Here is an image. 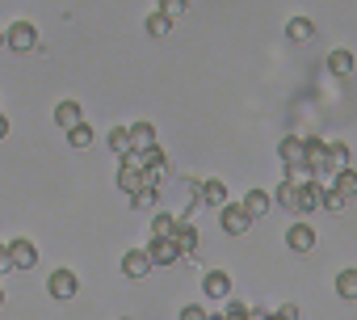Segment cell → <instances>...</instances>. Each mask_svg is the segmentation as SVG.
I'll return each instance as SVG.
<instances>
[{
  "instance_id": "6da1fadb",
  "label": "cell",
  "mask_w": 357,
  "mask_h": 320,
  "mask_svg": "<svg viewBox=\"0 0 357 320\" xmlns=\"http://www.w3.org/2000/svg\"><path fill=\"white\" fill-rule=\"evenodd\" d=\"M303 165L311 169V177H319V182H328L332 177V160H328V143L324 139H303Z\"/></svg>"
},
{
  "instance_id": "7a4b0ae2",
  "label": "cell",
  "mask_w": 357,
  "mask_h": 320,
  "mask_svg": "<svg viewBox=\"0 0 357 320\" xmlns=\"http://www.w3.org/2000/svg\"><path fill=\"white\" fill-rule=\"evenodd\" d=\"M5 47L17 51V55L38 51V26H34V22H13V26L5 30Z\"/></svg>"
},
{
  "instance_id": "3957f363",
  "label": "cell",
  "mask_w": 357,
  "mask_h": 320,
  "mask_svg": "<svg viewBox=\"0 0 357 320\" xmlns=\"http://www.w3.org/2000/svg\"><path fill=\"white\" fill-rule=\"evenodd\" d=\"M219 224H223V232H227V236H244V232L252 228V215H248L240 203H231V198H227V203L219 207Z\"/></svg>"
},
{
  "instance_id": "277c9868",
  "label": "cell",
  "mask_w": 357,
  "mask_h": 320,
  "mask_svg": "<svg viewBox=\"0 0 357 320\" xmlns=\"http://www.w3.org/2000/svg\"><path fill=\"white\" fill-rule=\"evenodd\" d=\"M47 291H51V299H59V303H68V299H76V291H80V278L72 274V270H55L51 278H47Z\"/></svg>"
},
{
  "instance_id": "5b68a950",
  "label": "cell",
  "mask_w": 357,
  "mask_h": 320,
  "mask_svg": "<svg viewBox=\"0 0 357 320\" xmlns=\"http://www.w3.org/2000/svg\"><path fill=\"white\" fill-rule=\"evenodd\" d=\"M147 257H151V266H176V261H181V249H176L172 236H151Z\"/></svg>"
},
{
  "instance_id": "8992f818",
  "label": "cell",
  "mask_w": 357,
  "mask_h": 320,
  "mask_svg": "<svg viewBox=\"0 0 357 320\" xmlns=\"http://www.w3.org/2000/svg\"><path fill=\"white\" fill-rule=\"evenodd\" d=\"M286 249H290V253H311V249H315V228H311L307 219L290 224V228H286Z\"/></svg>"
},
{
  "instance_id": "52a82bcc",
  "label": "cell",
  "mask_w": 357,
  "mask_h": 320,
  "mask_svg": "<svg viewBox=\"0 0 357 320\" xmlns=\"http://www.w3.org/2000/svg\"><path fill=\"white\" fill-rule=\"evenodd\" d=\"M5 249H9V257H13V270H34V266H38L34 240H22V236H17V240H9Z\"/></svg>"
},
{
  "instance_id": "ba28073f",
  "label": "cell",
  "mask_w": 357,
  "mask_h": 320,
  "mask_svg": "<svg viewBox=\"0 0 357 320\" xmlns=\"http://www.w3.org/2000/svg\"><path fill=\"white\" fill-rule=\"evenodd\" d=\"M202 295L206 299H227L231 295V274L227 270H206L202 274Z\"/></svg>"
},
{
  "instance_id": "9c48e42d",
  "label": "cell",
  "mask_w": 357,
  "mask_h": 320,
  "mask_svg": "<svg viewBox=\"0 0 357 320\" xmlns=\"http://www.w3.org/2000/svg\"><path fill=\"white\" fill-rule=\"evenodd\" d=\"M122 274H126V278H147V274H151L147 249H126V253H122Z\"/></svg>"
},
{
  "instance_id": "30bf717a",
  "label": "cell",
  "mask_w": 357,
  "mask_h": 320,
  "mask_svg": "<svg viewBox=\"0 0 357 320\" xmlns=\"http://www.w3.org/2000/svg\"><path fill=\"white\" fill-rule=\"evenodd\" d=\"M168 236H172V240H176V249H181V257H185V253H194V249H198V228H194V224H190V219H176V224H172V232H168Z\"/></svg>"
},
{
  "instance_id": "8fae6325",
  "label": "cell",
  "mask_w": 357,
  "mask_h": 320,
  "mask_svg": "<svg viewBox=\"0 0 357 320\" xmlns=\"http://www.w3.org/2000/svg\"><path fill=\"white\" fill-rule=\"evenodd\" d=\"M198 203H202V207H215V211H219V207L227 203V182H219V177L202 182V186H198Z\"/></svg>"
},
{
  "instance_id": "7c38bea8",
  "label": "cell",
  "mask_w": 357,
  "mask_h": 320,
  "mask_svg": "<svg viewBox=\"0 0 357 320\" xmlns=\"http://www.w3.org/2000/svg\"><path fill=\"white\" fill-rule=\"evenodd\" d=\"M126 139H130V152H143V147L155 143V126L151 122H130L126 126Z\"/></svg>"
},
{
  "instance_id": "4fadbf2b",
  "label": "cell",
  "mask_w": 357,
  "mask_h": 320,
  "mask_svg": "<svg viewBox=\"0 0 357 320\" xmlns=\"http://www.w3.org/2000/svg\"><path fill=\"white\" fill-rule=\"evenodd\" d=\"M240 207H244L252 219H261V215H269V207H273V194H265V190H257V186H252V190L244 194V203H240Z\"/></svg>"
},
{
  "instance_id": "5bb4252c",
  "label": "cell",
  "mask_w": 357,
  "mask_h": 320,
  "mask_svg": "<svg viewBox=\"0 0 357 320\" xmlns=\"http://www.w3.org/2000/svg\"><path fill=\"white\" fill-rule=\"evenodd\" d=\"M223 316H231V320H261V316H265V307H257V303H240V299H231V295H227Z\"/></svg>"
},
{
  "instance_id": "9a60e30c",
  "label": "cell",
  "mask_w": 357,
  "mask_h": 320,
  "mask_svg": "<svg viewBox=\"0 0 357 320\" xmlns=\"http://www.w3.org/2000/svg\"><path fill=\"white\" fill-rule=\"evenodd\" d=\"M80 118H84L80 101H72V97H68V101H59V106H55V126H63V131H68V126H72V122H80Z\"/></svg>"
},
{
  "instance_id": "2e32d148",
  "label": "cell",
  "mask_w": 357,
  "mask_h": 320,
  "mask_svg": "<svg viewBox=\"0 0 357 320\" xmlns=\"http://www.w3.org/2000/svg\"><path fill=\"white\" fill-rule=\"evenodd\" d=\"M332 186H336L344 198H353V194H357V169H353V165H340V169L332 173Z\"/></svg>"
},
{
  "instance_id": "e0dca14e",
  "label": "cell",
  "mask_w": 357,
  "mask_h": 320,
  "mask_svg": "<svg viewBox=\"0 0 357 320\" xmlns=\"http://www.w3.org/2000/svg\"><path fill=\"white\" fill-rule=\"evenodd\" d=\"M273 203H278V207H286V211H298V182L282 177V186L273 190Z\"/></svg>"
},
{
  "instance_id": "ac0fdd59",
  "label": "cell",
  "mask_w": 357,
  "mask_h": 320,
  "mask_svg": "<svg viewBox=\"0 0 357 320\" xmlns=\"http://www.w3.org/2000/svg\"><path fill=\"white\" fill-rule=\"evenodd\" d=\"M286 34H290V43H311L315 38V22L311 17H290Z\"/></svg>"
},
{
  "instance_id": "d6986e66",
  "label": "cell",
  "mask_w": 357,
  "mask_h": 320,
  "mask_svg": "<svg viewBox=\"0 0 357 320\" xmlns=\"http://www.w3.org/2000/svg\"><path fill=\"white\" fill-rule=\"evenodd\" d=\"M328 72H332V76H353V51L336 47V51L328 55Z\"/></svg>"
},
{
  "instance_id": "ffe728a7",
  "label": "cell",
  "mask_w": 357,
  "mask_h": 320,
  "mask_svg": "<svg viewBox=\"0 0 357 320\" xmlns=\"http://www.w3.org/2000/svg\"><path fill=\"white\" fill-rule=\"evenodd\" d=\"M278 156L286 160V165H303V139H298V135H286V139L278 143Z\"/></svg>"
},
{
  "instance_id": "44dd1931",
  "label": "cell",
  "mask_w": 357,
  "mask_h": 320,
  "mask_svg": "<svg viewBox=\"0 0 357 320\" xmlns=\"http://www.w3.org/2000/svg\"><path fill=\"white\" fill-rule=\"evenodd\" d=\"M349 207V198L332 186V182H324V194H319V211H344Z\"/></svg>"
},
{
  "instance_id": "7402d4cb",
  "label": "cell",
  "mask_w": 357,
  "mask_h": 320,
  "mask_svg": "<svg viewBox=\"0 0 357 320\" xmlns=\"http://www.w3.org/2000/svg\"><path fill=\"white\" fill-rule=\"evenodd\" d=\"M68 143H72V147H93V126H89L84 118L72 122V126H68Z\"/></svg>"
},
{
  "instance_id": "603a6c76",
  "label": "cell",
  "mask_w": 357,
  "mask_h": 320,
  "mask_svg": "<svg viewBox=\"0 0 357 320\" xmlns=\"http://www.w3.org/2000/svg\"><path fill=\"white\" fill-rule=\"evenodd\" d=\"M155 203H160V190L155 186H139L130 194V207H139V211H155Z\"/></svg>"
},
{
  "instance_id": "cb8c5ba5",
  "label": "cell",
  "mask_w": 357,
  "mask_h": 320,
  "mask_svg": "<svg viewBox=\"0 0 357 320\" xmlns=\"http://www.w3.org/2000/svg\"><path fill=\"white\" fill-rule=\"evenodd\" d=\"M336 295H340V299H357V270H353V266L336 274Z\"/></svg>"
},
{
  "instance_id": "d4e9b609",
  "label": "cell",
  "mask_w": 357,
  "mask_h": 320,
  "mask_svg": "<svg viewBox=\"0 0 357 320\" xmlns=\"http://www.w3.org/2000/svg\"><path fill=\"white\" fill-rule=\"evenodd\" d=\"M143 30H147V34H151V38H164V34H168V30H172V17H164V13H160V9H155V13H151V17H147V22H143Z\"/></svg>"
},
{
  "instance_id": "484cf974",
  "label": "cell",
  "mask_w": 357,
  "mask_h": 320,
  "mask_svg": "<svg viewBox=\"0 0 357 320\" xmlns=\"http://www.w3.org/2000/svg\"><path fill=\"white\" fill-rule=\"evenodd\" d=\"M172 224H176V215H168V211H151V236H168Z\"/></svg>"
},
{
  "instance_id": "4316f807",
  "label": "cell",
  "mask_w": 357,
  "mask_h": 320,
  "mask_svg": "<svg viewBox=\"0 0 357 320\" xmlns=\"http://www.w3.org/2000/svg\"><path fill=\"white\" fill-rule=\"evenodd\" d=\"M155 9H160L164 17H172V22H176V17H185V13H190V0H160Z\"/></svg>"
},
{
  "instance_id": "83f0119b",
  "label": "cell",
  "mask_w": 357,
  "mask_h": 320,
  "mask_svg": "<svg viewBox=\"0 0 357 320\" xmlns=\"http://www.w3.org/2000/svg\"><path fill=\"white\" fill-rule=\"evenodd\" d=\"M109 152H114V156H126V152H130V139H126V126H114V131H109Z\"/></svg>"
},
{
  "instance_id": "f1b7e54d",
  "label": "cell",
  "mask_w": 357,
  "mask_h": 320,
  "mask_svg": "<svg viewBox=\"0 0 357 320\" xmlns=\"http://www.w3.org/2000/svg\"><path fill=\"white\" fill-rule=\"evenodd\" d=\"M328 160H332V173H336L340 165H349L353 156H349V147H344V143H328Z\"/></svg>"
},
{
  "instance_id": "f546056e",
  "label": "cell",
  "mask_w": 357,
  "mask_h": 320,
  "mask_svg": "<svg viewBox=\"0 0 357 320\" xmlns=\"http://www.w3.org/2000/svg\"><path fill=\"white\" fill-rule=\"evenodd\" d=\"M202 316H206L202 303H185V307H181V320H202Z\"/></svg>"
},
{
  "instance_id": "4dcf8cb0",
  "label": "cell",
  "mask_w": 357,
  "mask_h": 320,
  "mask_svg": "<svg viewBox=\"0 0 357 320\" xmlns=\"http://www.w3.org/2000/svg\"><path fill=\"white\" fill-rule=\"evenodd\" d=\"M9 270H13V257H9V249H5V245H0V278H5Z\"/></svg>"
},
{
  "instance_id": "1f68e13d",
  "label": "cell",
  "mask_w": 357,
  "mask_h": 320,
  "mask_svg": "<svg viewBox=\"0 0 357 320\" xmlns=\"http://www.w3.org/2000/svg\"><path fill=\"white\" fill-rule=\"evenodd\" d=\"M278 316H282V320H294V316H298V307H294V303H286V307H278Z\"/></svg>"
},
{
  "instance_id": "d6a6232c",
  "label": "cell",
  "mask_w": 357,
  "mask_h": 320,
  "mask_svg": "<svg viewBox=\"0 0 357 320\" xmlns=\"http://www.w3.org/2000/svg\"><path fill=\"white\" fill-rule=\"evenodd\" d=\"M5 135H9V118H5V114H0V139H5Z\"/></svg>"
},
{
  "instance_id": "836d02e7",
  "label": "cell",
  "mask_w": 357,
  "mask_h": 320,
  "mask_svg": "<svg viewBox=\"0 0 357 320\" xmlns=\"http://www.w3.org/2000/svg\"><path fill=\"white\" fill-rule=\"evenodd\" d=\"M0 47H5V30H0Z\"/></svg>"
},
{
  "instance_id": "e575fe53",
  "label": "cell",
  "mask_w": 357,
  "mask_h": 320,
  "mask_svg": "<svg viewBox=\"0 0 357 320\" xmlns=\"http://www.w3.org/2000/svg\"><path fill=\"white\" fill-rule=\"evenodd\" d=\"M0 303H5V291H0Z\"/></svg>"
}]
</instances>
